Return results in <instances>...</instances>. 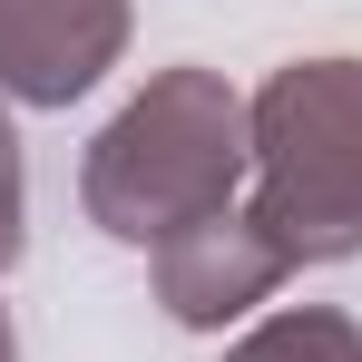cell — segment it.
Listing matches in <instances>:
<instances>
[{"instance_id": "277c9868", "label": "cell", "mask_w": 362, "mask_h": 362, "mask_svg": "<svg viewBox=\"0 0 362 362\" xmlns=\"http://www.w3.org/2000/svg\"><path fill=\"white\" fill-rule=\"evenodd\" d=\"M284 274H294L284 245L264 235L245 206H226V216H206V226H186V235L157 245V303L177 313L186 333H226V323H245L255 303H274Z\"/></svg>"}, {"instance_id": "5b68a950", "label": "cell", "mask_w": 362, "mask_h": 362, "mask_svg": "<svg viewBox=\"0 0 362 362\" xmlns=\"http://www.w3.org/2000/svg\"><path fill=\"white\" fill-rule=\"evenodd\" d=\"M226 362H362V323L333 303H294V313H264Z\"/></svg>"}, {"instance_id": "6da1fadb", "label": "cell", "mask_w": 362, "mask_h": 362, "mask_svg": "<svg viewBox=\"0 0 362 362\" xmlns=\"http://www.w3.org/2000/svg\"><path fill=\"white\" fill-rule=\"evenodd\" d=\"M245 177H255L245 98L216 78V69H157L118 118L88 137V157H78V206H88L98 235L157 255L167 235L226 216Z\"/></svg>"}, {"instance_id": "8992f818", "label": "cell", "mask_w": 362, "mask_h": 362, "mask_svg": "<svg viewBox=\"0 0 362 362\" xmlns=\"http://www.w3.org/2000/svg\"><path fill=\"white\" fill-rule=\"evenodd\" d=\"M20 235H30V177H20V127L0 108V274L20 264Z\"/></svg>"}, {"instance_id": "7a4b0ae2", "label": "cell", "mask_w": 362, "mask_h": 362, "mask_svg": "<svg viewBox=\"0 0 362 362\" xmlns=\"http://www.w3.org/2000/svg\"><path fill=\"white\" fill-rule=\"evenodd\" d=\"M255 196L245 216L284 245V264H353L362 255V59H294L245 98Z\"/></svg>"}, {"instance_id": "3957f363", "label": "cell", "mask_w": 362, "mask_h": 362, "mask_svg": "<svg viewBox=\"0 0 362 362\" xmlns=\"http://www.w3.org/2000/svg\"><path fill=\"white\" fill-rule=\"evenodd\" d=\"M127 49V0H0V98L69 108Z\"/></svg>"}, {"instance_id": "52a82bcc", "label": "cell", "mask_w": 362, "mask_h": 362, "mask_svg": "<svg viewBox=\"0 0 362 362\" xmlns=\"http://www.w3.org/2000/svg\"><path fill=\"white\" fill-rule=\"evenodd\" d=\"M0 362H20V343H10V313H0Z\"/></svg>"}]
</instances>
